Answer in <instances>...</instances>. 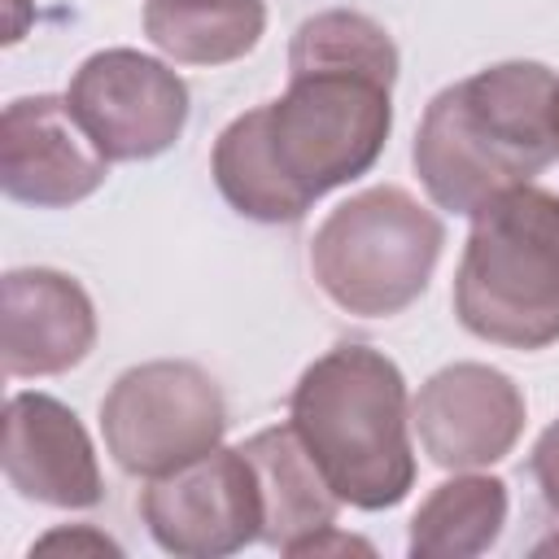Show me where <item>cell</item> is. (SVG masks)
<instances>
[{
	"label": "cell",
	"mask_w": 559,
	"mask_h": 559,
	"mask_svg": "<svg viewBox=\"0 0 559 559\" xmlns=\"http://www.w3.org/2000/svg\"><path fill=\"white\" fill-rule=\"evenodd\" d=\"M227 402L214 376L183 358L122 371L100 402L105 450L127 476H166L223 445Z\"/></svg>",
	"instance_id": "6"
},
{
	"label": "cell",
	"mask_w": 559,
	"mask_h": 559,
	"mask_svg": "<svg viewBox=\"0 0 559 559\" xmlns=\"http://www.w3.org/2000/svg\"><path fill=\"white\" fill-rule=\"evenodd\" d=\"M550 144H555V157H559V87L550 96Z\"/></svg>",
	"instance_id": "19"
},
{
	"label": "cell",
	"mask_w": 559,
	"mask_h": 559,
	"mask_svg": "<svg viewBox=\"0 0 559 559\" xmlns=\"http://www.w3.org/2000/svg\"><path fill=\"white\" fill-rule=\"evenodd\" d=\"M459 323L507 349H546L559 341V197L511 188L472 214L454 275Z\"/></svg>",
	"instance_id": "4"
},
{
	"label": "cell",
	"mask_w": 559,
	"mask_h": 559,
	"mask_svg": "<svg viewBox=\"0 0 559 559\" xmlns=\"http://www.w3.org/2000/svg\"><path fill=\"white\" fill-rule=\"evenodd\" d=\"M245 459L253 463L258 476V498H262V542L293 555L306 537L323 533L336 524L341 498L323 480L319 463L310 459L306 441L297 437L293 424H275L253 432L245 445Z\"/></svg>",
	"instance_id": "13"
},
{
	"label": "cell",
	"mask_w": 559,
	"mask_h": 559,
	"mask_svg": "<svg viewBox=\"0 0 559 559\" xmlns=\"http://www.w3.org/2000/svg\"><path fill=\"white\" fill-rule=\"evenodd\" d=\"M542 61H498L441 87L415 131V175L450 214H480L493 197L533 183L550 157V96Z\"/></svg>",
	"instance_id": "2"
},
{
	"label": "cell",
	"mask_w": 559,
	"mask_h": 559,
	"mask_svg": "<svg viewBox=\"0 0 559 559\" xmlns=\"http://www.w3.org/2000/svg\"><path fill=\"white\" fill-rule=\"evenodd\" d=\"M96 345V310L79 280L22 266L0 280V358L9 376H61Z\"/></svg>",
	"instance_id": "12"
},
{
	"label": "cell",
	"mask_w": 559,
	"mask_h": 559,
	"mask_svg": "<svg viewBox=\"0 0 559 559\" xmlns=\"http://www.w3.org/2000/svg\"><path fill=\"white\" fill-rule=\"evenodd\" d=\"M4 476L44 507L83 511L105 498L100 463L79 415L48 393H13L4 406Z\"/></svg>",
	"instance_id": "11"
},
{
	"label": "cell",
	"mask_w": 559,
	"mask_h": 559,
	"mask_svg": "<svg viewBox=\"0 0 559 559\" xmlns=\"http://www.w3.org/2000/svg\"><path fill=\"white\" fill-rule=\"evenodd\" d=\"M507 524V485L498 476L441 480L415 511L406 550L415 559H472L485 555Z\"/></svg>",
	"instance_id": "15"
},
{
	"label": "cell",
	"mask_w": 559,
	"mask_h": 559,
	"mask_svg": "<svg viewBox=\"0 0 559 559\" xmlns=\"http://www.w3.org/2000/svg\"><path fill=\"white\" fill-rule=\"evenodd\" d=\"M140 515L153 542L179 559H223L262 542L258 476L240 445H214L210 454L153 476L140 493Z\"/></svg>",
	"instance_id": "8"
},
{
	"label": "cell",
	"mask_w": 559,
	"mask_h": 559,
	"mask_svg": "<svg viewBox=\"0 0 559 559\" xmlns=\"http://www.w3.org/2000/svg\"><path fill=\"white\" fill-rule=\"evenodd\" d=\"M262 0H144V35L183 66H227L258 48Z\"/></svg>",
	"instance_id": "14"
},
{
	"label": "cell",
	"mask_w": 559,
	"mask_h": 559,
	"mask_svg": "<svg viewBox=\"0 0 559 559\" xmlns=\"http://www.w3.org/2000/svg\"><path fill=\"white\" fill-rule=\"evenodd\" d=\"M288 424L341 502L384 511L411 493L415 450L406 380L380 349L332 345L319 354L288 397Z\"/></svg>",
	"instance_id": "3"
},
{
	"label": "cell",
	"mask_w": 559,
	"mask_h": 559,
	"mask_svg": "<svg viewBox=\"0 0 559 559\" xmlns=\"http://www.w3.org/2000/svg\"><path fill=\"white\" fill-rule=\"evenodd\" d=\"M70 114L109 162L166 153L188 122V83L135 48H100L70 79Z\"/></svg>",
	"instance_id": "7"
},
{
	"label": "cell",
	"mask_w": 559,
	"mask_h": 559,
	"mask_svg": "<svg viewBox=\"0 0 559 559\" xmlns=\"http://www.w3.org/2000/svg\"><path fill=\"white\" fill-rule=\"evenodd\" d=\"M528 467H533V480H537V489H542V502L559 515V419L537 437Z\"/></svg>",
	"instance_id": "16"
},
{
	"label": "cell",
	"mask_w": 559,
	"mask_h": 559,
	"mask_svg": "<svg viewBox=\"0 0 559 559\" xmlns=\"http://www.w3.org/2000/svg\"><path fill=\"white\" fill-rule=\"evenodd\" d=\"M411 424L437 467L472 472L507 459L524 432L520 384L485 362H450L411 402Z\"/></svg>",
	"instance_id": "9"
},
{
	"label": "cell",
	"mask_w": 559,
	"mask_h": 559,
	"mask_svg": "<svg viewBox=\"0 0 559 559\" xmlns=\"http://www.w3.org/2000/svg\"><path fill=\"white\" fill-rule=\"evenodd\" d=\"M52 546H70V550L87 546V550H114V555H118V546H114L109 537H100V533H87V528H74V533H48V537L39 542V550H52Z\"/></svg>",
	"instance_id": "18"
},
{
	"label": "cell",
	"mask_w": 559,
	"mask_h": 559,
	"mask_svg": "<svg viewBox=\"0 0 559 559\" xmlns=\"http://www.w3.org/2000/svg\"><path fill=\"white\" fill-rule=\"evenodd\" d=\"M109 157L87 140L66 96H22L0 114V188L35 210H61L92 197Z\"/></svg>",
	"instance_id": "10"
},
{
	"label": "cell",
	"mask_w": 559,
	"mask_h": 559,
	"mask_svg": "<svg viewBox=\"0 0 559 559\" xmlns=\"http://www.w3.org/2000/svg\"><path fill=\"white\" fill-rule=\"evenodd\" d=\"M445 227L402 188H367L341 201L310 240L314 284L358 319L406 310L432 280Z\"/></svg>",
	"instance_id": "5"
},
{
	"label": "cell",
	"mask_w": 559,
	"mask_h": 559,
	"mask_svg": "<svg viewBox=\"0 0 559 559\" xmlns=\"http://www.w3.org/2000/svg\"><path fill=\"white\" fill-rule=\"evenodd\" d=\"M328 550H362V555H371V546H367V542L336 533V524H332V528H323V533H314V537H306L301 546H293V555H328Z\"/></svg>",
	"instance_id": "17"
},
{
	"label": "cell",
	"mask_w": 559,
	"mask_h": 559,
	"mask_svg": "<svg viewBox=\"0 0 559 559\" xmlns=\"http://www.w3.org/2000/svg\"><path fill=\"white\" fill-rule=\"evenodd\" d=\"M393 127V79L349 66H293L280 100L231 118L214 140V183L253 223H297L323 192L367 175Z\"/></svg>",
	"instance_id": "1"
}]
</instances>
